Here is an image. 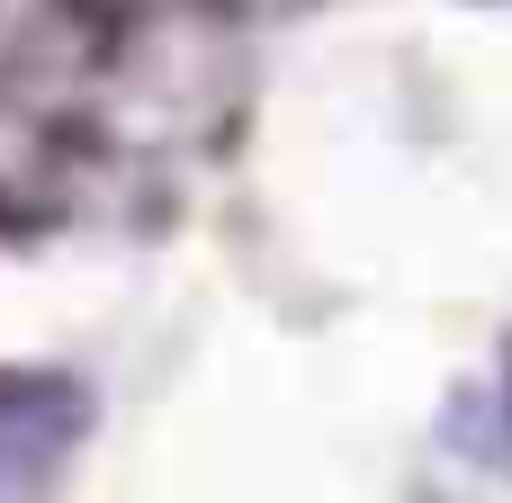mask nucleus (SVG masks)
Wrapping results in <instances>:
<instances>
[{
	"instance_id": "nucleus-1",
	"label": "nucleus",
	"mask_w": 512,
	"mask_h": 503,
	"mask_svg": "<svg viewBox=\"0 0 512 503\" xmlns=\"http://www.w3.org/2000/svg\"><path fill=\"white\" fill-rule=\"evenodd\" d=\"M90 432V396L54 369H0V503H45Z\"/></svg>"
}]
</instances>
